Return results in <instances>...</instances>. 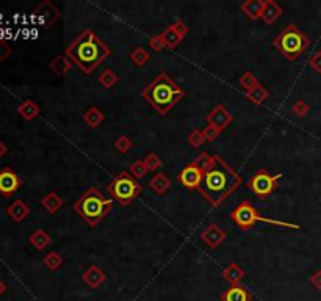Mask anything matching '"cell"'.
Segmentation results:
<instances>
[{
	"mask_svg": "<svg viewBox=\"0 0 321 301\" xmlns=\"http://www.w3.org/2000/svg\"><path fill=\"white\" fill-rule=\"evenodd\" d=\"M213 157H215V163L208 171H205L199 191L211 207H220L224 199H227L230 193L242 185L243 177L232 170L224 158L220 155Z\"/></svg>",
	"mask_w": 321,
	"mask_h": 301,
	"instance_id": "cell-1",
	"label": "cell"
},
{
	"mask_svg": "<svg viewBox=\"0 0 321 301\" xmlns=\"http://www.w3.org/2000/svg\"><path fill=\"white\" fill-rule=\"evenodd\" d=\"M110 47L93 30L82 32L65 50V55L85 74H91L106 57H110Z\"/></svg>",
	"mask_w": 321,
	"mask_h": 301,
	"instance_id": "cell-2",
	"label": "cell"
},
{
	"mask_svg": "<svg viewBox=\"0 0 321 301\" xmlns=\"http://www.w3.org/2000/svg\"><path fill=\"white\" fill-rule=\"evenodd\" d=\"M144 101L160 115H168L171 108L185 96V91L176 84L166 72H160L151 84L141 91Z\"/></svg>",
	"mask_w": 321,
	"mask_h": 301,
	"instance_id": "cell-3",
	"label": "cell"
},
{
	"mask_svg": "<svg viewBox=\"0 0 321 301\" xmlns=\"http://www.w3.org/2000/svg\"><path fill=\"white\" fill-rule=\"evenodd\" d=\"M113 209V199L105 198L97 188H90L83 196L74 204V210L85 220L91 228L97 226L106 213H110Z\"/></svg>",
	"mask_w": 321,
	"mask_h": 301,
	"instance_id": "cell-4",
	"label": "cell"
},
{
	"mask_svg": "<svg viewBox=\"0 0 321 301\" xmlns=\"http://www.w3.org/2000/svg\"><path fill=\"white\" fill-rule=\"evenodd\" d=\"M232 222L242 229V231H248L251 229L255 223L262 222L266 225H273V226H281V228H287V229H299L301 226L296 223H288V222H281V220H273V218H266L262 216L260 212L249 203V201H243L240 203L230 213Z\"/></svg>",
	"mask_w": 321,
	"mask_h": 301,
	"instance_id": "cell-5",
	"label": "cell"
},
{
	"mask_svg": "<svg viewBox=\"0 0 321 301\" xmlns=\"http://www.w3.org/2000/svg\"><path fill=\"white\" fill-rule=\"evenodd\" d=\"M309 44H310V39L293 24L287 25L273 41V46L287 60H291V62H295L309 47Z\"/></svg>",
	"mask_w": 321,
	"mask_h": 301,
	"instance_id": "cell-6",
	"label": "cell"
},
{
	"mask_svg": "<svg viewBox=\"0 0 321 301\" xmlns=\"http://www.w3.org/2000/svg\"><path fill=\"white\" fill-rule=\"evenodd\" d=\"M141 184L129 171H122L118 176H115L109 185V193L112 199L118 201L121 206H129L133 199H137L141 195Z\"/></svg>",
	"mask_w": 321,
	"mask_h": 301,
	"instance_id": "cell-7",
	"label": "cell"
},
{
	"mask_svg": "<svg viewBox=\"0 0 321 301\" xmlns=\"http://www.w3.org/2000/svg\"><path fill=\"white\" fill-rule=\"evenodd\" d=\"M281 177H282V174H271L266 170H260L255 174H252V177L248 182V188L252 190V193L257 198L266 199L279 187L277 182Z\"/></svg>",
	"mask_w": 321,
	"mask_h": 301,
	"instance_id": "cell-8",
	"label": "cell"
},
{
	"mask_svg": "<svg viewBox=\"0 0 321 301\" xmlns=\"http://www.w3.org/2000/svg\"><path fill=\"white\" fill-rule=\"evenodd\" d=\"M204 171L196 167L195 163H190L188 167H185L180 173H179V182L188 190H199L202 179H204Z\"/></svg>",
	"mask_w": 321,
	"mask_h": 301,
	"instance_id": "cell-9",
	"label": "cell"
},
{
	"mask_svg": "<svg viewBox=\"0 0 321 301\" xmlns=\"http://www.w3.org/2000/svg\"><path fill=\"white\" fill-rule=\"evenodd\" d=\"M19 187H20V179L10 167H5L0 171V195L4 198H11L19 190Z\"/></svg>",
	"mask_w": 321,
	"mask_h": 301,
	"instance_id": "cell-10",
	"label": "cell"
},
{
	"mask_svg": "<svg viewBox=\"0 0 321 301\" xmlns=\"http://www.w3.org/2000/svg\"><path fill=\"white\" fill-rule=\"evenodd\" d=\"M205 121L207 124H211L218 127L220 130H224L226 127H229L233 121V116L232 113L227 110V107L223 105V104H218L217 107H213V110L208 112L205 115Z\"/></svg>",
	"mask_w": 321,
	"mask_h": 301,
	"instance_id": "cell-11",
	"label": "cell"
},
{
	"mask_svg": "<svg viewBox=\"0 0 321 301\" xmlns=\"http://www.w3.org/2000/svg\"><path fill=\"white\" fill-rule=\"evenodd\" d=\"M226 237H227L226 231H223L217 223L208 225V226L201 232L202 242L208 246V248H211V250H217L218 246L226 240Z\"/></svg>",
	"mask_w": 321,
	"mask_h": 301,
	"instance_id": "cell-12",
	"label": "cell"
},
{
	"mask_svg": "<svg viewBox=\"0 0 321 301\" xmlns=\"http://www.w3.org/2000/svg\"><path fill=\"white\" fill-rule=\"evenodd\" d=\"M82 279L83 283L90 287V289H99L105 279H106V275H105V271L97 267V265H90L85 271H83V275H82Z\"/></svg>",
	"mask_w": 321,
	"mask_h": 301,
	"instance_id": "cell-13",
	"label": "cell"
},
{
	"mask_svg": "<svg viewBox=\"0 0 321 301\" xmlns=\"http://www.w3.org/2000/svg\"><path fill=\"white\" fill-rule=\"evenodd\" d=\"M282 16V7L274 0H265V7L262 11V21L266 25H273Z\"/></svg>",
	"mask_w": 321,
	"mask_h": 301,
	"instance_id": "cell-14",
	"label": "cell"
},
{
	"mask_svg": "<svg viewBox=\"0 0 321 301\" xmlns=\"http://www.w3.org/2000/svg\"><path fill=\"white\" fill-rule=\"evenodd\" d=\"M7 213L13 218L14 222L20 223V222H24L25 218L30 215V207L27 206L22 199H16V201H13L7 207Z\"/></svg>",
	"mask_w": 321,
	"mask_h": 301,
	"instance_id": "cell-15",
	"label": "cell"
},
{
	"mask_svg": "<svg viewBox=\"0 0 321 301\" xmlns=\"http://www.w3.org/2000/svg\"><path fill=\"white\" fill-rule=\"evenodd\" d=\"M223 301H251V295L249 292L243 287V286H230L229 289L224 290V293L221 295Z\"/></svg>",
	"mask_w": 321,
	"mask_h": 301,
	"instance_id": "cell-16",
	"label": "cell"
},
{
	"mask_svg": "<svg viewBox=\"0 0 321 301\" xmlns=\"http://www.w3.org/2000/svg\"><path fill=\"white\" fill-rule=\"evenodd\" d=\"M263 7H265V0H246V2L242 4V11L251 21H257L262 19Z\"/></svg>",
	"mask_w": 321,
	"mask_h": 301,
	"instance_id": "cell-17",
	"label": "cell"
},
{
	"mask_svg": "<svg viewBox=\"0 0 321 301\" xmlns=\"http://www.w3.org/2000/svg\"><path fill=\"white\" fill-rule=\"evenodd\" d=\"M223 276L224 279L230 284V286H237L243 281L245 278V270L237 265V264H229L224 270H223Z\"/></svg>",
	"mask_w": 321,
	"mask_h": 301,
	"instance_id": "cell-18",
	"label": "cell"
},
{
	"mask_svg": "<svg viewBox=\"0 0 321 301\" xmlns=\"http://www.w3.org/2000/svg\"><path fill=\"white\" fill-rule=\"evenodd\" d=\"M39 107L36 102H33L32 99L24 101L19 107H17V113L25 119V121H33L35 118H38L39 115Z\"/></svg>",
	"mask_w": 321,
	"mask_h": 301,
	"instance_id": "cell-19",
	"label": "cell"
},
{
	"mask_svg": "<svg viewBox=\"0 0 321 301\" xmlns=\"http://www.w3.org/2000/svg\"><path fill=\"white\" fill-rule=\"evenodd\" d=\"M149 187H151V190L154 191V193H157V195H165L166 191L169 190V187H171V180H169V177L165 173H157L151 179Z\"/></svg>",
	"mask_w": 321,
	"mask_h": 301,
	"instance_id": "cell-20",
	"label": "cell"
},
{
	"mask_svg": "<svg viewBox=\"0 0 321 301\" xmlns=\"http://www.w3.org/2000/svg\"><path fill=\"white\" fill-rule=\"evenodd\" d=\"M105 119V113L97 107H90L88 110L83 113V121L90 129H96L99 127Z\"/></svg>",
	"mask_w": 321,
	"mask_h": 301,
	"instance_id": "cell-21",
	"label": "cell"
},
{
	"mask_svg": "<svg viewBox=\"0 0 321 301\" xmlns=\"http://www.w3.org/2000/svg\"><path fill=\"white\" fill-rule=\"evenodd\" d=\"M72 66H74V63L66 55H58V57L53 58L52 63H50V69L60 77H65L72 69Z\"/></svg>",
	"mask_w": 321,
	"mask_h": 301,
	"instance_id": "cell-22",
	"label": "cell"
},
{
	"mask_svg": "<svg viewBox=\"0 0 321 301\" xmlns=\"http://www.w3.org/2000/svg\"><path fill=\"white\" fill-rule=\"evenodd\" d=\"M41 206H42L49 213H57V212L63 207V199L55 193V191H50V193H47V195L41 199Z\"/></svg>",
	"mask_w": 321,
	"mask_h": 301,
	"instance_id": "cell-23",
	"label": "cell"
},
{
	"mask_svg": "<svg viewBox=\"0 0 321 301\" xmlns=\"http://www.w3.org/2000/svg\"><path fill=\"white\" fill-rule=\"evenodd\" d=\"M130 60H132V63L135 65L137 68H143L144 65L149 63L151 53L143 46H138V47H135V49L130 52Z\"/></svg>",
	"mask_w": 321,
	"mask_h": 301,
	"instance_id": "cell-24",
	"label": "cell"
},
{
	"mask_svg": "<svg viewBox=\"0 0 321 301\" xmlns=\"http://www.w3.org/2000/svg\"><path fill=\"white\" fill-rule=\"evenodd\" d=\"M30 243H32L33 248H36L38 251H42L46 246H49L52 243V238H50V235L46 231L38 229V231H35L30 235Z\"/></svg>",
	"mask_w": 321,
	"mask_h": 301,
	"instance_id": "cell-25",
	"label": "cell"
},
{
	"mask_svg": "<svg viewBox=\"0 0 321 301\" xmlns=\"http://www.w3.org/2000/svg\"><path fill=\"white\" fill-rule=\"evenodd\" d=\"M246 97L249 99V102H252L254 105H262L266 99L270 97V93L263 85H257L255 88H252L251 91L246 93Z\"/></svg>",
	"mask_w": 321,
	"mask_h": 301,
	"instance_id": "cell-26",
	"label": "cell"
},
{
	"mask_svg": "<svg viewBox=\"0 0 321 301\" xmlns=\"http://www.w3.org/2000/svg\"><path fill=\"white\" fill-rule=\"evenodd\" d=\"M162 36V39H163V43H165V47H168V49H171V50H174L180 43H182V38H180V35L174 30V27L173 25H169L168 29H165V32L160 35Z\"/></svg>",
	"mask_w": 321,
	"mask_h": 301,
	"instance_id": "cell-27",
	"label": "cell"
},
{
	"mask_svg": "<svg viewBox=\"0 0 321 301\" xmlns=\"http://www.w3.org/2000/svg\"><path fill=\"white\" fill-rule=\"evenodd\" d=\"M99 84L105 88V90H110L113 88L118 82H119V75L113 71V69H103L99 75Z\"/></svg>",
	"mask_w": 321,
	"mask_h": 301,
	"instance_id": "cell-28",
	"label": "cell"
},
{
	"mask_svg": "<svg viewBox=\"0 0 321 301\" xmlns=\"http://www.w3.org/2000/svg\"><path fill=\"white\" fill-rule=\"evenodd\" d=\"M238 84H240V87H242L248 93V91H251L252 88H255L259 85V80H257V77L251 71H246L242 77H240Z\"/></svg>",
	"mask_w": 321,
	"mask_h": 301,
	"instance_id": "cell-29",
	"label": "cell"
},
{
	"mask_svg": "<svg viewBox=\"0 0 321 301\" xmlns=\"http://www.w3.org/2000/svg\"><path fill=\"white\" fill-rule=\"evenodd\" d=\"M147 167H146V163H144V160H135L133 163H130V168H129V173L135 177V179H141V177H144L146 174H147Z\"/></svg>",
	"mask_w": 321,
	"mask_h": 301,
	"instance_id": "cell-30",
	"label": "cell"
},
{
	"mask_svg": "<svg viewBox=\"0 0 321 301\" xmlns=\"http://www.w3.org/2000/svg\"><path fill=\"white\" fill-rule=\"evenodd\" d=\"M63 264V257L57 253V251H50L46 257H44V265L50 270V271H57Z\"/></svg>",
	"mask_w": 321,
	"mask_h": 301,
	"instance_id": "cell-31",
	"label": "cell"
},
{
	"mask_svg": "<svg viewBox=\"0 0 321 301\" xmlns=\"http://www.w3.org/2000/svg\"><path fill=\"white\" fill-rule=\"evenodd\" d=\"M195 165L196 167H199L204 173L205 171H208L211 167H213V163H215V157H211V155H208L207 152H202V154H199L196 158H195Z\"/></svg>",
	"mask_w": 321,
	"mask_h": 301,
	"instance_id": "cell-32",
	"label": "cell"
},
{
	"mask_svg": "<svg viewBox=\"0 0 321 301\" xmlns=\"http://www.w3.org/2000/svg\"><path fill=\"white\" fill-rule=\"evenodd\" d=\"M132 148H133V142L129 138L127 135H121V136H118L116 142H115V149H116L118 152H121V154L129 152Z\"/></svg>",
	"mask_w": 321,
	"mask_h": 301,
	"instance_id": "cell-33",
	"label": "cell"
},
{
	"mask_svg": "<svg viewBox=\"0 0 321 301\" xmlns=\"http://www.w3.org/2000/svg\"><path fill=\"white\" fill-rule=\"evenodd\" d=\"M202 133H204L205 142H207V143H211V142H215V140L218 138L220 133H221V130H220L218 127H215V126L208 124V126H205V127L202 129Z\"/></svg>",
	"mask_w": 321,
	"mask_h": 301,
	"instance_id": "cell-34",
	"label": "cell"
},
{
	"mask_svg": "<svg viewBox=\"0 0 321 301\" xmlns=\"http://www.w3.org/2000/svg\"><path fill=\"white\" fill-rule=\"evenodd\" d=\"M144 163H146V167H147L149 171H157L160 167H162V160H160V157L155 152L147 154L146 158H144Z\"/></svg>",
	"mask_w": 321,
	"mask_h": 301,
	"instance_id": "cell-35",
	"label": "cell"
},
{
	"mask_svg": "<svg viewBox=\"0 0 321 301\" xmlns=\"http://www.w3.org/2000/svg\"><path fill=\"white\" fill-rule=\"evenodd\" d=\"M188 143H190L193 148H201V146L205 143V138H204V133H202V130L195 129V130L188 135Z\"/></svg>",
	"mask_w": 321,
	"mask_h": 301,
	"instance_id": "cell-36",
	"label": "cell"
},
{
	"mask_svg": "<svg viewBox=\"0 0 321 301\" xmlns=\"http://www.w3.org/2000/svg\"><path fill=\"white\" fill-rule=\"evenodd\" d=\"M309 110H310V107L306 101H298V102H295L291 105V112L299 118H304L309 113Z\"/></svg>",
	"mask_w": 321,
	"mask_h": 301,
	"instance_id": "cell-37",
	"label": "cell"
},
{
	"mask_svg": "<svg viewBox=\"0 0 321 301\" xmlns=\"http://www.w3.org/2000/svg\"><path fill=\"white\" fill-rule=\"evenodd\" d=\"M173 27H174V30L180 35V38L183 39L186 35H188V32H190V29H188V25H186L182 19H177V21H174V24H171Z\"/></svg>",
	"mask_w": 321,
	"mask_h": 301,
	"instance_id": "cell-38",
	"label": "cell"
},
{
	"mask_svg": "<svg viewBox=\"0 0 321 301\" xmlns=\"http://www.w3.org/2000/svg\"><path fill=\"white\" fill-rule=\"evenodd\" d=\"M309 65H310V68H312L315 72L321 74V50L315 52L313 55L309 58Z\"/></svg>",
	"mask_w": 321,
	"mask_h": 301,
	"instance_id": "cell-39",
	"label": "cell"
},
{
	"mask_svg": "<svg viewBox=\"0 0 321 301\" xmlns=\"http://www.w3.org/2000/svg\"><path fill=\"white\" fill-rule=\"evenodd\" d=\"M149 47H151L152 50H155V52H162V50L165 49V43H163L162 36H160V35L152 36V38L149 39Z\"/></svg>",
	"mask_w": 321,
	"mask_h": 301,
	"instance_id": "cell-40",
	"label": "cell"
},
{
	"mask_svg": "<svg viewBox=\"0 0 321 301\" xmlns=\"http://www.w3.org/2000/svg\"><path fill=\"white\" fill-rule=\"evenodd\" d=\"M13 53V49L8 43L5 41H0V62H5L11 57Z\"/></svg>",
	"mask_w": 321,
	"mask_h": 301,
	"instance_id": "cell-41",
	"label": "cell"
},
{
	"mask_svg": "<svg viewBox=\"0 0 321 301\" xmlns=\"http://www.w3.org/2000/svg\"><path fill=\"white\" fill-rule=\"evenodd\" d=\"M310 283H312L318 290H321V270H318V271L313 273L312 278H310Z\"/></svg>",
	"mask_w": 321,
	"mask_h": 301,
	"instance_id": "cell-42",
	"label": "cell"
},
{
	"mask_svg": "<svg viewBox=\"0 0 321 301\" xmlns=\"http://www.w3.org/2000/svg\"><path fill=\"white\" fill-rule=\"evenodd\" d=\"M8 152V148H7V145L2 142V140H0V158H2V157H5V154Z\"/></svg>",
	"mask_w": 321,
	"mask_h": 301,
	"instance_id": "cell-43",
	"label": "cell"
},
{
	"mask_svg": "<svg viewBox=\"0 0 321 301\" xmlns=\"http://www.w3.org/2000/svg\"><path fill=\"white\" fill-rule=\"evenodd\" d=\"M5 292H7V284H5L2 279H0V296H2Z\"/></svg>",
	"mask_w": 321,
	"mask_h": 301,
	"instance_id": "cell-44",
	"label": "cell"
}]
</instances>
